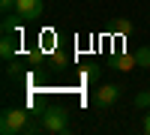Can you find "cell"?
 <instances>
[{
  "label": "cell",
  "mask_w": 150,
  "mask_h": 135,
  "mask_svg": "<svg viewBox=\"0 0 150 135\" xmlns=\"http://www.w3.org/2000/svg\"><path fill=\"white\" fill-rule=\"evenodd\" d=\"M27 123H30V114L24 108H6L0 114V132L3 135H18V132H24Z\"/></svg>",
  "instance_id": "1"
},
{
  "label": "cell",
  "mask_w": 150,
  "mask_h": 135,
  "mask_svg": "<svg viewBox=\"0 0 150 135\" xmlns=\"http://www.w3.org/2000/svg\"><path fill=\"white\" fill-rule=\"evenodd\" d=\"M42 132H48V135H66L69 132L66 108H48V111H42Z\"/></svg>",
  "instance_id": "2"
},
{
  "label": "cell",
  "mask_w": 150,
  "mask_h": 135,
  "mask_svg": "<svg viewBox=\"0 0 150 135\" xmlns=\"http://www.w3.org/2000/svg\"><path fill=\"white\" fill-rule=\"evenodd\" d=\"M120 84H102V87H99L96 93H93V105L96 108H111L117 99H120Z\"/></svg>",
  "instance_id": "3"
},
{
  "label": "cell",
  "mask_w": 150,
  "mask_h": 135,
  "mask_svg": "<svg viewBox=\"0 0 150 135\" xmlns=\"http://www.w3.org/2000/svg\"><path fill=\"white\" fill-rule=\"evenodd\" d=\"M42 9H45L42 0H15V12H18L21 21H36V18H42Z\"/></svg>",
  "instance_id": "4"
},
{
  "label": "cell",
  "mask_w": 150,
  "mask_h": 135,
  "mask_svg": "<svg viewBox=\"0 0 150 135\" xmlns=\"http://www.w3.org/2000/svg\"><path fill=\"white\" fill-rule=\"evenodd\" d=\"M12 54H15V39H12V30H3V36H0V57H3V60H12Z\"/></svg>",
  "instance_id": "5"
},
{
  "label": "cell",
  "mask_w": 150,
  "mask_h": 135,
  "mask_svg": "<svg viewBox=\"0 0 150 135\" xmlns=\"http://www.w3.org/2000/svg\"><path fill=\"white\" fill-rule=\"evenodd\" d=\"M132 66H138L135 54H117V57H114V69H120V72H129Z\"/></svg>",
  "instance_id": "6"
},
{
  "label": "cell",
  "mask_w": 150,
  "mask_h": 135,
  "mask_svg": "<svg viewBox=\"0 0 150 135\" xmlns=\"http://www.w3.org/2000/svg\"><path fill=\"white\" fill-rule=\"evenodd\" d=\"M135 105H138L141 111H147V108H150V90H138V93H135Z\"/></svg>",
  "instance_id": "7"
},
{
  "label": "cell",
  "mask_w": 150,
  "mask_h": 135,
  "mask_svg": "<svg viewBox=\"0 0 150 135\" xmlns=\"http://www.w3.org/2000/svg\"><path fill=\"white\" fill-rule=\"evenodd\" d=\"M135 60H138V66H147V69H150V48H147V45L138 48V51H135Z\"/></svg>",
  "instance_id": "8"
},
{
  "label": "cell",
  "mask_w": 150,
  "mask_h": 135,
  "mask_svg": "<svg viewBox=\"0 0 150 135\" xmlns=\"http://www.w3.org/2000/svg\"><path fill=\"white\" fill-rule=\"evenodd\" d=\"M114 30H117V33H132V21H126V18L114 21Z\"/></svg>",
  "instance_id": "9"
},
{
  "label": "cell",
  "mask_w": 150,
  "mask_h": 135,
  "mask_svg": "<svg viewBox=\"0 0 150 135\" xmlns=\"http://www.w3.org/2000/svg\"><path fill=\"white\" fill-rule=\"evenodd\" d=\"M0 9H3V15L6 12H15V0H0Z\"/></svg>",
  "instance_id": "10"
},
{
  "label": "cell",
  "mask_w": 150,
  "mask_h": 135,
  "mask_svg": "<svg viewBox=\"0 0 150 135\" xmlns=\"http://www.w3.org/2000/svg\"><path fill=\"white\" fill-rule=\"evenodd\" d=\"M144 132H147V135H150V111H147V114H144Z\"/></svg>",
  "instance_id": "11"
}]
</instances>
